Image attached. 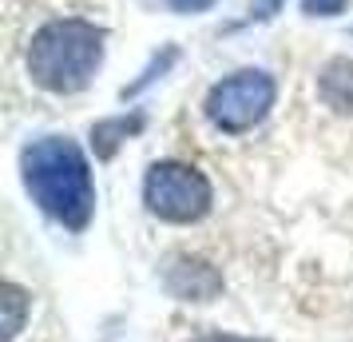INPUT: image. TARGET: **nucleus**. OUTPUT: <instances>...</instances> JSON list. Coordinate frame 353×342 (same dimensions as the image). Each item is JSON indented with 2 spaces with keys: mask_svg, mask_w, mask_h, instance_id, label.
<instances>
[{
  "mask_svg": "<svg viewBox=\"0 0 353 342\" xmlns=\"http://www.w3.org/2000/svg\"><path fill=\"white\" fill-rule=\"evenodd\" d=\"M350 0H302L305 17H341Z\"/></svg>",
  "mask_w": 353,
  "mask_h": 342,
  "instance_id": "9d476101",
  "label": "nucleus"
},
{
  "mask_svg": "<svg viewBox=\"0 0 353 342\" xmlns=\"http://www.w3.org/2000/svg\"><path fill=\"white\" fill-rule=\"evenodd\" d=\"M108 32L92 20H52L28 44V76L52 96H76L96 76Z\"/></svg>",
  "mask_w": 353,
  "mask_h": 342,
  "instance_id": "f03ea898",
  "label": "nucleus"
},
{
  "mask_svg": "<svg viewBox=\"0 0 353 342\" xmlns=\"http://www.w3.org/2000/svg\"><path fill=\"white\" fill-rule=\"evenodd\" d=\"M175 56H179V52H175V48H167V52H163V60H155V64L147 68L143 76H139V80L131 84V88H123V99H128V96H135V92H143L147 84L155 80V76H163V72H167V68L175 64Z\"/></svg>",
  "mask_w": 353,
  "mask_h": 342,
  "instance_id": "1a4fd4ad",
  "label": "nucleus"
},
{
  "mask_svg": "<svg viewBox=\"0 0 353 342\" xmlns=\"http://www.w3.org/2000/svg\"><path fill=\"white\" fill-rule=\"evenodd\" d=\"M163 287L179 303H210L223 294V275L199 255H171L163 267Z\"/></svg>",
  "mask_w": 353,
  "mask_h": 342,
  "instance_id": "39448f33",
  "label": "nucleus"
},
{
  "mask_svg": "<svg viewBox=\"0 0 353 342\" xmlns=\"http://www.w3.org/2000/svg\"><path fill=\"white\" fill-rule=\"evenodd\" d=\"M143 131V115H115V120H99L96 128H92V147H96L99 160H112L115 147L131 140V135H139Z\"/></svg>",
  "mask_w": 353,
  "mask_h": 342,
  "instance_id": "0eeeda50",
  "label": "nucleus"
},
{
  "mask_svg": "<svg viewBox=\"0 0 353 342\" xmlns=\"http://www.w3.org/2000/svg\"><path fill=\"white\" fill-rule=\"evenodd\" d=\"M143 203L151 215H159L163 223H199L214 203L210 180L179 160H163L147 171L143 180Z\"/></svg>",
  "mask_w": 353,
  "mask_h": 342,
  "instance_id": "7ed1b4c3",
  "label": "nucleus"
},
{
  "mask_svg": "<svg viewBox=\"0 0 353 342\" xmlns=\"http://www.w3.org/2000/svg\"><path fill=\"white\" fill-rule=\"evenodd\" d=\"M274 96H278L274 76L258 72V68H242V72H234V76H226L210 88L203 112L219 131L239 135V131H250L254 124L266 120V112L274 108Z\"/></svg>",
  "mask_w": 353,
  "mask_h": 342,
  "instance_id": "20e7f679",
  "label": "nucleus"
},
{
  "mask_svg": "<svg viewBox=\"0 0 353 342\" xmlns=\"http://www.w3.org/2000/svg\"><path fill=\"white\" fill-rule=\"evenodd\" d=\"M191 342H258V339H239V334H199Z\"/></svg>",
  "mask_w": 353,
  "mask_h": 342,
  "instance_id": "ddd939ff",
  "label": "nucleus"
},
{
  "mask_svg": "<svg viewBox=\"0 0 353 342\" xmlns=\"http://www.w3.org/2000/svg\"><path fill=\"white\" fill-rule=\"evenodd\" d=\"M24 187L40 203V211L52 215L68 231H83L96 211V187L83 151L68 135H44L24 151Z\"/></svg>",
  "mask_w": 353,
  "mask_h": 342,
  "instance_id": "f257e3e1",
  "label": "nucleus"
},
{
  "mask_svg": "<svg viewBox=\"0 0 353 342\" xmlns=\"http://www.w3.org/2000/svg\"><path fill=\"white\" fill-rule=\"evenodd\" d=\"M318 96L325 108L341 115H353V60H330L318 76Z\"/></svg>",
  "mask_w": 353,
  "mask_h": 342,
  "instance_id": "423d86ee",
  "label": "nucleus"
},
{
  "mask_svg": "<svg viewBox=\"0 0 353 342\" xmlns=\"http://www.w3.org/2000/svg\"><path fill=\"white\" fill-rule=\"evenodd\" d=\"M0 307H4V323H0V339L12 342L24 326V314H28V291L17 287V283H4L0 291Z\"/></svg>",
  "mask_w": 353,
  "mask_h": 342,
  "instance_id": "6e6552de",
  "label": "nucleus"
},
{
  "mask_svg": "<svg viewBox=\"0 0 353 342\" xmlns=\"http://www.w3.org/2000/svg\"><path fill=\"white\" fill-rule=\"evenodd\" d=\"M282 8V0H250V20H270Z\"/></svg>",
  "mask_w": 353,
  "mask_h": 342,
  "instance_id": "9b49d317",
  "label": "nucleus"
},
{
  "mask_svg": "<svg viewBox=\"0 0 353 342\" xmlns=\"http://www.w3.org/2000/svg\"><path fill=\"white\" fill-rule=\"evenodd\" d=\"M171 8H179V12H203V8H210L214 0H167Z\"/></svg>",
  "mask_w": 353,
  "mask_h": 342,
  "instance_id": "f8f14e48",
  "label": "nucleus"
}]
</instances>
